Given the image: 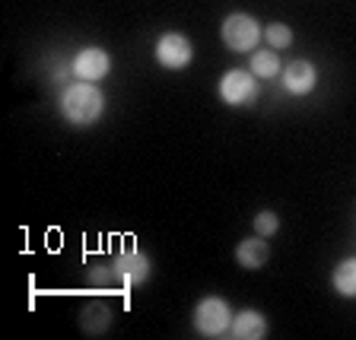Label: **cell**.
<instances>
[{
  "mask_svg": "<svg viewBox=\"0 0 356 340\" xmlns=\"http://www.w3.org/2000/svg\"><path fill=\"white\" fill-rule=\"evenodd\" d=\"M216 92H220V99L226 105H232V108H245V105L258 102L261 96V86H258V76L252 74V70H226V74L220 76V83H216Z\"/></svg>",
  "mask_w": 356,
  "mask_h": 340,
  "instance_id": "277c9868",
  "label": "cell"
},
{
  "mask_svg": "<svg viewBox=\"0 0 356 340\" xmlns=\"http://www.w3.org/2000/svg\"><path fill=\"white\" fill-rule=\"evenodd\" d=\"M108 325H111V315H108L105 305L92 302V305H86V309L80 311V327L86 334H102V331H108Z\"/></svg>",
  "mask_w": 356,
  "mask_h": 340,
  "instance_id": "4fadbf2b",
  "label": "cell"
},
{
  "mask_svg": "<svg viewBox=\"0 0 356 340\" xmlns=\"http://www.w3.org/2000/svg\"><path fill=\"white\" fill-rule=\"evenodd\" d=\"M236 261H238V267H245V270L264 267L267 261H270V245H267V238L258 236V232H254L252 238H242L236 248Z\"/></svg>",
  "mask_w": 356,
  "mask_h": 340,
  "instance_id": "30bf717a",
  "label": "cell"
},
{
  "mask_svg": "<svg viewBox=\"0 0 356 340\" xmlns=\"http://www.w3.org/2000/svg\"><path fill=\"white\" fill-rule=\"evenodd\" d=\"M58 108H60L67 124L89 127L105 115V92L96 86V83L76 80V83H70V86H64Z\"/></svg>",
  "mask_w": 356,
  "mask_h": 340,
  "instance_id": "6da1fadb",
  "label": "cell"
},
{
  "mask_svg": "<svg viewBox=\"0 0 356 340\" xmlns=\"http://www.w3.org/2000/svg\"><path fill=\"white\" fill-rule=\"evenodd\" d=\"M153 54H156V64L163 67V70H185L194 60V44L181 32H163V35L156 38Z\"/></svg>",
  "mask_w": 356,
  "mask_h": 340,
  "instance_id": "5b68a950",
  "label": "cell"
},
{
  "mask_svg": "<svg viewBox=\"0 0 356 340\" xmlns=\"http://www.w3.org/2000/svg\"><path fill=\"white\" fill-rule=\"evenodd\" d=\"M334 289L343 299H356V258H343L341 264L334 267Z\"/></svg>",
  "mask_w": 356,
  "mask_h": 340,
  "instance_id": "7c38bea8",
  "label": "cell"
},
{
  "mask_svg": "<svg viewBox=\"0 0 356 340\" xmlns=\"http://www.w3.org/2000/svg\"><path fill=\"white\" fill-rule=\"evenodd\" d=\"M318 86V70H315V64L312 60H289L286 67H283V89H286L289 96H309L312 89Z\"/></svg>",
  "mask_w": 356,
  "mask_h": 340,
  "instance_id": "ba28073f",
  "label": "cell"
},
{
  "mask_svg": "<svg viewBox=\"0 0 356 340\" xmlns=\"http://www.w3.org/2000/svg\"><path fill=\"white\" fill-rule=\"evenodd\" d=\"M258 80H274V76L283 74V64H280V54L274 48H267V51H252V64H248Z\"/></svg>",
  "mask_w": 356,
  "mask_h": 340,
  "instance_id": "8fae6325",
  "label": "cell"
},
{
  "mask_svg": "<svg viewBox=\"0 0 356 340\" xmlns=\"http://www.w3.org/2000/svg\"><path fill=\"white\" fill-rule=\"evenodd\" d=\"M264 42H267V48H274V51H286L289 44H293V29H289L286 22H267Z\"/></svg>",
  "mask_w": 356,
  "mask_h": 340,
  "instance_id": "5bb4252c",
  "label": "cell"
},
{
  "mask_svg": "<svg viewBox=\"0 0 356 340\" xmlns=\"http://www.w3.org/2000/svg\"><path fill=\"white\" fill-rule=\"evenodd\" d=\"M220 38L229 51L248 54V51H254L258 42L264 38V29H261V22L254 19L252 13H229L220 26Z\"/></svg>",
  "mask_w": 356,
  "mask_h": 340,
  "instance_id": "7a4b0ae2",
  "label": "cell"
},
{
  "mask_svg": "<svg viewBox=\"0 0 356 340\" xmlns=\"http://www.w3.org/2000/svg\"><path fill=\"white\" fill-rule=\"evenodd\" d=\"M111 270H115V280H121L124 286H140V283L149 280V258L143 252H124L111 261Z\"/></svg>",
  "mask_w": 356,
  "mask_h": 340,
  "instance_id": "52a82bcc",
  "label": "cell"
},
{
  "mask_svg": "<svg viewBox=\"0 0 356 340\" xmlns=\"http://www.w3.org/2000/svg\"><path fill=\"white\" fill-rule=\"evenodd\" d=\"M89 277H92L96 286H102V283H108V277H115V270L111 267H96V270H89Z\"/></svg>",
  "mask_w": 356,
  "mask_h": 340,
  "instance_id": "2e32d148",
  "label": "cell"
},
{
  "mask_svg": "<svg viewBox=\"0 0 356 340\" xmlns=\"http://www.w3.org/2000/svg\"><path fill=\"white\" fill-rule=\"evenodd\" d=\"M229 334L236 340H261V337H267V318L258 309H242L232 315Z\"/></svg>",
  "mask_w": 356,
  "mask_h": 340,
  "instance_id": "9c48e42d",
  "label": "cell"
},
{
  "mask_svg": "<svg viewBox=\"0 0 356 340\" xmlns=\"http://www.w3.org/2000/svg\"><path fill=\"white\" fill-rule=\"evenodd\" d=\"M74 67V76L76 80H89V83H99L111 74V54L99 44H89V48H80L76 58L70 60Z\"/></svg>",
  "mask_w": 356,
  "mask_h": 340,
  "instance_id": "8992f818",
  "label": "cell"
},
{
  "mask_svg": "<svg viewBox=\"0 0 356 340\" xmlns=\"http://www.w3.org/2000/svg\"><path fill=\"white\" fill-rule=\"evenodd\" d=\"M191 321L200 337H222L232 327V305L220 296H204L194 305Z\"/></svg>",
  "mask_w": 356,
  "mask_h": 340,
  "instance_id": "3957f363",
  "label": "cell"
},
{
  "mask_svg": "<svg viewBox=\"0 0 356 340\" xmlns=\"http://www.w3.org/2000/svg\"><path fill=\"white\" fill-rule=\"evenodd\" d=\"M277 229H280V216H277L274 210H261V213H254V232H258V236L270 238Z\"/></svg>",
  "mask_w": 356,
  "mask_h": 340,
  "instance_id": "9a60e30c",
  "label": "cell"
}]
</instances>
